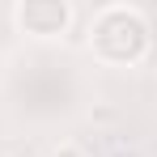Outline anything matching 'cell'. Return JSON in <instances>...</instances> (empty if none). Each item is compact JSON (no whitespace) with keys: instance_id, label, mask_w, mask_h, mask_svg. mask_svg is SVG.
Segmentation results:
<instances>
[{"instance_id":"cell-1","label":"cell","mask_w":157,"mask_h":157,"mask_svg":"<svg viewBox=\"0 0 157 157\" xmlns=\"http://www.w3.org/2000/svg\"><path fill=\"white\" fill-rule=\"evenodd\" d=\"M153 30L136 4H106L89 21V51L110 68H132L149 55Z\"/></svg>"},{"instance_id":"cell-3","label":"cell","mask_w":157,"mask_h":157,"mask_svg":"<svg viewBox=\"0 0 157 157\" xmlns=\"http://www.w3.org/2000/svg\"><path fill=\"white\" fill-rule=\"evenodd\" d=\"M51 157H89V153H85V149H77V144H59Z\"/></svg>"},{"instance_id":"cell-2","label":"cell","mask_w":157,"mask_h":157,"mask_svg":"<svg viewBox=\"0 0 157 157\" xmlns=\"http://www.w3.org/2000/svg\"><path fill=\"white\" fill-rule=\"evenodd\" d=\"M13 21L21 34H34V38H59L72 26V4L68 0H21L13 9Z\"/></svg>"}]
</instances>
